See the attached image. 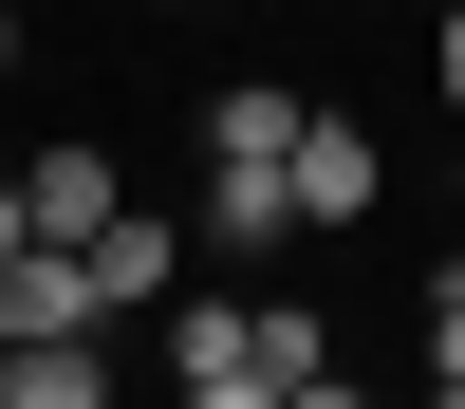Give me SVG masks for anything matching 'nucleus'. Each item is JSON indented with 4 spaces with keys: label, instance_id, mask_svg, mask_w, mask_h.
<instances>
[{
    "label": "nucleus",
    "instance_id": "obj_1",
    "mask_svg": "<svg viewBox=\"0 0 465 409\" xmlns=\"http://www.w3.org/2000/svg\"><path fill=\"white\" fill-rule=\"evenodd\" d=\"M205 242H298V149H242V131H205Z\"/></svg>",
    "mask_w": 465,
    "mask_h": 409
},
{
    "label": "nucleus",
    "instance_id": "obj_2",
    "mask_svg": "<svg viewBox=\"0 0 465 409\" xmlns=\"http://www.w3.org/2000/svg\"><path fill=\"white\" fill-rule=\"evenodd\" d=\"M94 297H112V316H168V297H186V223L168 205H112L94 223Z\"/></svg>",
    "mask_w": 465,
    "mask_h": 409
},
{
    "label": "nucleus",
    "instance_id": "obj_3",
    "mask_svg": "<svg viewBox=\"0 0 465 409\" xmlns=\"http://www.w3.org/2000/svg\"><path fill=\"white\" fill-rule=\"evenodd\" d=\"M0 335H112L94 242H19V260H0Z\"/></svg>",
    "mask_w": 465,
    "mask_h": 409
},
{
    "label": "nucleus",
    "instance_id": "obj_4",
    "mask_svg": "<svg viewBox=\"0 0 465 409\" xmlns=\"http://www.w3.org/2000/svg\"><path fill=\"white\" fill-rule=\"evenodd\" d=\"M372 186H391V149L354 112H298V223H372Z\"/></svg>",
    "mask_w": 465,
    "mask_h": 409
},
{
    "label": "nucleus",
    "instance_id": "obj_5",
    "mask_svg": "<svg viewBox=\"0 0 465 409\" xmlns=\"http://www.w3.org/2000/svg\"><path fill=\"white\" fill-rule=\"evenodd\" d=\"M19 186H37V242H94V223H112V205H131V168H112V149H94V131H56V149H37V168H19Z\"/></svg>",
    "mask_w": 465,
    "mask_h": 409
},
{
    "label": "nucleus",
    "instance_id": "obj_6",
    "mask_svg": "<svg viewBox=\"0 0 465 409\" xmlns=\"http://www.w3.org/2000/svg\"><path fill=\"white\" fill-rule=\"evenodd\" d=\"M112 391V335H0V409H94Z\"/></svg>",
    "mask_w": 465,
    "mask_h": 409
},
{
    "label": "nucleus",
    "instance_id": "obj_7",
    "mask_svg": "<svg viewBox=\"0 0 465 409\" xmlns=\"http://www.w3.org/2000/svg\"><path fill=\"white\" fill-rule=\"evenodd\" d=\"M429 409H465V297H429Z\"/></svg>",
    "mask_w": 465,
    "mask_h": 409
},
{
    "label": "nucleus",
    "instance_id": "obj_8",
    "mask_svg": "<svg viewBox=\"0 0 465 409\" xmlns=\"http://www.w3.org/2000/svg\"><path fill=\"white\" fill-rule=\"evenodd\" d=\"M19 242H37V186H19V168H0V260H19Z\"/></svg>",
    "mask_w": 465,
    "mask_h": 409
},
{
    "label": "nucleus",
    "instance_id": "obj_9",
    "mask_svg": "<svg viewBox=\"0 0 465 409\" xmlns=\"http://www.w3.org/2000/svg\"><path fill=\"white\" fill-rule=\"evenodd\" d=\"M429 37H447V56H429V74H447V112H465V0H447V19H429Z\"/></svg>",
    "mask_w": 465,
    "mask_h": 409
},
{
    "label": "nucleus",
    "instance_id": "obj_10",
    "mask_svg": "<svg viewBox=\"0 0 465 409\" xmlns=\"http://www.w3.org/2000/svg\"><path fill=\"white\" fill-rule=\"evenodd\" d=\"M0 74H19V19H0Z\"/></svg>",
    "mask_w": 465,
    "mask_h": 409
},
{
    "label": "nucleus",
    "instance_id": "obj_11",
    "mask_svg": "<svg viewBox=\"0 0 465 409\" xmlns=\"http://www.w3.org/2000/svg\"><path fill=\"white\" fill-rule=\"evenodd\" d=\"M429 19H447V0H429Z\"/></svg>",
    "mask_w": 465,
    "mask_h": 409
},
{
    "label": "nucleus",
    "instance_id": "obj_12",
    "mask_svg": "<svg viewBox=\"0 0 465 409\" xmlns=\"http://www.w3.org/2000/svg\"><path fill=\"white\" fill-rule=\"evenodd\" d=\"M168 19H186V0H168Z\"/></svg>",
    "mask_w": 465,
    "mask_h": 409
}]
</instances>
